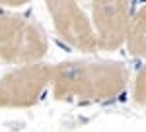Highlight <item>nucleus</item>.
<instances>
[{"instance_id": "1", "label": "nucleus", "mask_w": 146, "mask_h": 132, "mask_svg": "<svg viewBox=\"0 0 146 132\" xmlns=\"http://www.w3.org/2000/svg\"><path fill=\"white\" fill-rule=\"evenodd\" d=\"M129 84V70L121 62L64 60L53 66V97L68 103H101L119 97Z\"/></svg>"}, {"instance_id": "2", "label": "nucleus", "mask_w": 146, "mask_h": 132, "mask_svg": "<svg viewBox=\"0 0 146 132\" xmlns=\"http://www.w3.org/2000/svg\"><path fill=\"white\" fill-rule=\"evenodd\" d=\"M49 49L39 23L16 14H0V60L12 66L39 62Z\"/></svg>"}, {"instance_id": "3", "label": "nucleus", "mask_w": 146, "mask_h": 132, "mask_svg": "<svg viewBox=\"0 0 146 132\" xmlns=\"http://www.w3.org/2000/svg\"><path fill=\"white\" fill-rule=\"evenodd\" d=\"M53 68L43 62L22 64L0 78V107L27 109L41 99L51 84Z\"/></svg>"}, {"instance_id": "4", "label": "nucleus", "mask_w": 146, "mask_h": 132, "mask_svg": "<svg viewBox=\"0 0 146 132\" xmlns=\"http://www.w3.org/2000/svg\"><path fill=\"white\" fill-rule=\"evenodd\" d=\"M131 18V0H92V27L98 51L121 49L129 35Z\"/></svg>"}, {"instance_id": "5", "label": "nucleus", "mask_w": 146, "mask_h": 132, "mask_svg": "<svg viewBox=\"0 0 146 132\" xmlns=\"http://www.w3.org/2000/svg\"><path fill=\"white\" fill-rule=\"evenodd\" d=\"M51 16L55 23V31L66 45L82 53L98 51V39H96L92 22L80 6H66V8L51 12Z\"/></svg>"}, {"instance_id": "6", "label": "nucleus", "mask_w": 146, "mask_h": 132, "mask_svg": "<svg viewBox=\"0 0 146 132\" xmlns=\"http://www.w3.org/2000/svg\"><path fill=\"white\" fill-rule=\"evenodd\" d=\"M125 45L129 47L131 55L146 56V0L135 14V18H131V27Z\"/></svg>"}, {"instance_id": "7", "label": "nucleus", "mask_w": 146, "mask_h": 132, "mask_svg": "<svg viewBox=\"0 0 146 132\" xmlns=\"http://www.w3.org/2000/svg\"><path fill=\"white\" fill-rule=\"evenodd\" d=\"M133 99L138 105L146 107V66L138 70L135 78V86H133Z\"/></svg>"}, {"instance_id": "8", "label": "nucleus", "mask_w": 146, "mask_h": 132, "mask_svg": "<svg viewBox=\"0 0 146 132\" xmlns=\"http://www.w3.org/2000/svg\"><path fill=\"white\" fill-rule=\"evenodd\" d=\"M78 2L80 0H45L49 14L55 10H60V8H66V6H78Z\"/></svg>"}, {"instance_id": "9", "label": "nucleus", "mask_w": 146, "mask_h": 132, "mask_svg": "<svg viewBox=\"0 0 146 132\" xmlns=\"http://www.w3.org/2000/svg\"><path fill=\"white\" fill-rule=\"evenodd\" d=\"M29 0H0V6H6V8H20L25 6Z\"/></svg>"}]
</instances>
